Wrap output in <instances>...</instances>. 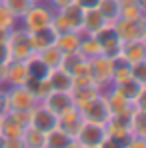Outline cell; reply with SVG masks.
<instances>
[{"instance_id":"cb8c5ba5","label":"cell","mask_w":146,"mask_h":148,"mask_svg":"<svg viewBox=\"0 0 146 148\" xmlns=\"http://www.w3.org/2000/svg\"><path fill=\"white\" fill-rule=\"evenodd\" d=\"M116 86V90L120 92L124 98H128L130 102H136V98L140 96V92L144 90L146 86H142L140 82H136L134 78H128V80H122L118 84H114Z\"/></svg>"},{"instance_id":"7dc6e473","label":"cell","mask_w":146,"mask_h":148,"mask_svg":"<svg viewBox=\"0 0 146 148\" xmlns=\"http://www.w3.org/2000/svg\"><path fill=\"white\" fill-rule=\"evenodd\" d=\"M0 124H2V116H0Z\"/></svg>"},{"instance_id":"b9f144b4","label":"cell","mask_w":146,"mask_h":148,"mask_svg":"<svg viewBox=\"0 0 146 148\" xmlns=\"http://www.w3.org/2000/svg\"><path fill=\"white\" fill-rule=\"evenodd\" d=\"M4 82H6V66L0 64V88H4Z\"/></svg>"},{"instance_id":"8fae6325","label":"cell","mask_w":146,"mask_h":148,"mask_svg":"<svg viewBox=\"0 0 146 148\" xmlns=\"http://www.w3.org/2000/svg\"><path fill=\"white\" fill-rule=\"evenodd\" d=\"M42 104L52 110L56 116L60 114V112H64L66 108H70L74 106V98H72V90L68 92V90H52L46 98L42 100Z\"/></svg>"},{"instance_id":"d4e9b609","label":"cell","mask_w":146,"mask_h":148,"mask_svg":"<svg viewBox=\"0 0 146 148\" xmlns=\"http://www.w3.org/2000/svg\"><path fill=\"white\" fill-rule=\"evenodd\" d=\"M98 12L104 16L106 24H114L120 18V0H100Z\"/></svg>"},{"instance_id":"681fc988","label":"cell","mask_w":146,"mask_h":148,"mask_svg":"<svg viewBox=\"0 0 146 148\" xmlns=\"http://www.w3.org/2000/svg\"><path fill=\"white\" fill-rule=\"evenodd\" d=\"M90 148H92V146H90Z\"/></svg>"},{"instance_id":"30bf717a","label":"cell","mask_w":146,"mask_h":148,"mask_svg":"<svg viewBox=\"0 0 146 148\" xmlns=\"http://www.w3.org/2000/svg\"><path fill=\"white\" fill-rule=\"evenodd\" d=\"M146 26V16L142 18H134V20H128V18H118L114 22V28L120 36V40H138L142 36V30Z\"/></svg>"},{"instance_id":"277c9868","label":"cell","mask_w":146,"mask_h":148,"mask_svg":"<svg viewBox=\"0 0 146 148\" xmlns=\"http://www.w3.org/2000/svg\"><path fill=\"white\" fill-rule=\"evenodd\" d=\"M88 62H90L92 80L100 88V92H104L106 88H110L112 86V58L104 56V54H98L94 58H90Z\"/></svg>"},{"instance_id":"6da1fadb","label":"cell","mask_w":146,"mask_h":148,"mask_svg":"<svg viewBox=\"0 0 146 148\" xmlns=\"http://www.w3.org/2000/svg\"><path fill=\"white\" fill-rule=\"evenodd\" d=\"M54 8L50 6L46 0H40V2H34L26 14L18 20V24L22 26L24 30L32 32V30H38V28H44V26L52 24V18H54Z\"/></svg>"},{"instance_id":"4fadbf2b","label":"cell","mask_w":146,"mask_h":148,"mask_svg":"<svg viewBox=\"0 0 146 148\" xmlns=\"http://www.w3.org/2000/svg\"><path fill=\"white\" fill-rule=\"evenodd\" d=\"M56 36H58V32L52 28V24L44 26V28H38V30H32V32H30L32 50H34V52H42L44 48L56 44Z\"/></svg>"},{"instance_id":"44dd1931","label":"cell","mask_w":146,"mask_h":148,"mask_svg":"<svg viewBox=\"0 0 146 148\" xmlns=\"http://www.w3.org/2000/svg\"><path fill=\"white\" fill-rule=\"evenodd\" d=\"M78 32H80V30H78ZM78 52H80L86 60H90V58H94V56H98V54H102L100 44H98L96 38H94V34L80 32V46H78Z\"/></svg>"},{"instance_id":"ab89813d","label":"cell","mask_w":146,"mask_h":148,"mask_svg":"<svg viewBox=\"0 0 146 148\" xmlns=\"http://www.w3.org/2000/svg\"><path fill=\"white\" fill-rule=\"evenodd\" d=\"M4 148H26L22 138H4Z\"/></svg>"},{"instance_id":"603a6c76","label":"cell","mask_w":146,"mask_h":148,"mask_svg":"<svg viewBox=\"0 0 146 148\" xmlns=\"http://www.w3.org/2000/svg\"><path fill=\"white\" fill-rule=\"evenodd\" d=\"M130 70H132V64H130V62H126L120 54L114 56V58H112V84H118L122 80L132 78Z\"/></svg>"},{"instance_id":"ac0fdd59","label":"cell","mask_w":146,"mask_h":148,"mask_svg":"<svg viewBox=\"0 0 146 148\" xmlns=\"http://www.w3.org/2000/svg\"><path fill=\"white\" fill-rule=\"evenodd\" d=\"M24 62H26V68H28V78H30V80H42V78H48L50 68L42 62V58H40L36 52L30 54Z\"/></svg>"},{"instance_id":"7a4b0ae2","label":"cell","mask_w":146,"mask_h":148,"mask_svg":"<svg viewBox=\"0 0 146 148\" xmlns=\"http://www.w3.org/2000/svg\"><path fill=\"white\" fill-rule=\"evenodd\" d=\"M10 54H12V60H26L30 54H34L32 44H30V32L24 30L22 26H14L8 34V40H6Z\"/></svg>"},{"instance_id":"1f68e13d","label":"cell","mask_w":146,"mask_h":148,"mask_svg":"<svg viewBox=\"0 0 146 148\" xmlns=\"http://www.w3.org/2000/svg\"><path fill=\"white\" fill-rule=\"evenodd\" d=\"M4 4L8 6V10L20 20L22 16L26 14V10L34 4V0H4Z\"/></svg>"},{"instance_id":"3957f363","label":"cell","mask_w":146,"mask_h":148,"mask_svg":"<svg viewBox=\"0 0 146 148\" xmlns=\"http://www.w3.org/2000/svg\"><path fill=\"white\" fill-rule=\"evenodd\" d=\"M74 140H78L82 148H100L102 142L106 140V130L104 124L92 122V120H82L78 132L74 134Z\"/></svg>"},{"instance_id":"ee69618b","label":"cell","mask_w":146,"mask_h":148,"mask_svg":"<svg viewBox=\"0 0 146 148\" xmlns=\"http://www.w3.org/2000/svg\"><path fill=\"white\" fill-rule=\"evenodd\" d=\"M140 40L144 42V46H146V26H144V30H142V36H140Z\"/></svg>"},{"instance_id":"52a82bcc","label":"cell","mask_w":146,"mask_h":148,"mask_svg":"<svg viewBox=\"0 0 146 148\" xmlns=\"http://www.w3.org/2000/svg\"><path fill=\"white\" fill-rule=\"evenodd\" d=\"M28 126H32V128H36V130L46 134L52 128L58 126V116L52 110H48L42 102H38L34 108H30V122H28Z\"/></svg>"},{"instance_id":"f1b7e54d","label":"cell","mask_w":146,"mask_h":148,"mask_svg":"<svg viewBox=\"0 0 146 148\" xmlns=\"http://www.w3.org/2000/svg\"><path fill=\"white\" fill-rule=\"evenodd\" d=\"M142 16H146V12L140 8L138 0H120V18L134 20V18H142Z\"/></svg>"},{"instance_id":"e0dca14e","label":"cell","mask_w":146,"mask_h":148,"mask_svg":"<svg viewBox=\"0 0 146 148\" xmlns=\"http://www.w3.org/2000/svg\"><path fill=\"white\" fill-rule=\"evenodd\" d=\"M60 16H62V20L66 22L68 26V30H80L82 28V18H84V10L80 8V6H76V4H68L66 8H62V10H56Z\"/></svg>"},{"instance_id":"d590c367","label":"cell","mask_w":146,"mask_h":148,"mask_svg":"<svg viewBox=\"0 0 146 148\" xmlns=\"http://www.w3.org/2000/svg\"><path fill=\"white\" fill-rule=\"evenodd\" d=\"M8 112H10V102H8L6 88H0V116H6Z\"/></svg>"},{"instance_id":"7bdbcfd3","label":"cell","mask_w":146,"mask_h":148,"mask_svg":"<svg viewBox=\"0 0 146 148\" xmlns=\"http://www.w3.org/2000/svg\"><path fill=\"white\" fill-rule=\"evenodd\" d=\"M66 148H82V144H80V142H78V140H70V142H68V144H66Z\"/></svg>"},{"instance_id":"8d00e7d4","label":"cell","mask_w":146,"mask_h":148,"mask_svg":"<svg viewBox=\"0 0 146 148\" xmlns=\"http://www.w3.org/2000/svg\"><path fill=\"white\" fill-rule=\"evenodd\" d=\"M124 148H146V140L140 138V136H136V134H130V138L126 140Z\"/></svg>"},{"instance_id":"e575fe53","label":"cell","mask_w":146,"mask_h":148,"mask_svg":"<svg viewBox=\"0 0 146 148\" xmlns=\"http://www.w3.org/2000/svg\"><path fill=\"white\" fill-rule=\"evenodd\" d=\"M8 116H10L12 120H16L18 124H22V126H28V122H30V110H16V108H10Z\"/></svg>"},{"instance_id":"484cf974","label":"cell","mask_w":146,"mask_h":148,"mask_svg":"<svg viewBox=\"0 0 146 148\" xmlns=\"http://www.w3.org/2000/svg\"><path fill=\"white\" fill-rule=\"evenodd\" d=\"M26 126L18 124L16 120H12L8 114L2 116V124H0V136L2 138H20L22 132H24Z\"/></svg>"},{"instance_id":"4316f807","label":"cell","mask_w":146,"mask_h":148,"mask_svg":"<svg viewBox=\"0 0 146 148\" xmlns=\"http://www.w3.org/2000/svg\"><path fill=\"white\" fill-rule=\"evenodd\" d=\"M98 94H102V92H100V88H98L94 82H92V84H86V86H74V88H72L74 104L88 102V100H92L94 96H98Z\"/></svg>"},{"instance_id":"d6a6232c","label":"cell","mask_w":146,"mask_h":148,"mask_svg":"<svg viewBox=\"0 0 146 148\" xmlns=\"http://www.w3.org/2000/svg\"><path fill=\"white\" fill-rule=\"evenodd\" d=\"M0 26L2 28H14V26H18V18L8 10V6L4 4V0H0Z\"/></svg>"},{"instance_id":"74e56055","label":"cell","mask_w":146,"mask_h":148,"mask_svg":"<svg viewBox=\"0 0 146 148\" xmlns=\"http://www.w3.org/2000/svg\"><path fill=\"white\" fill-rule=\"evenodd\" d=\"M12 60V54H10V48H8V44L6 42H0V64H8Z\"/></svg>"},{"instance_id":"ba28073f","label":"cell","mask_w":146,"mask_h":148,"mask_svg":"<svg viewBox=\"0 0 146 148\" xmlns=\"http://www.w3.org/2000/svg\"><path fill=\"white\" fill-rule=\"evenodd\" d=\"M6 94H8L10 108H16V110H30V108H34L38 104L34 92L26 84H22V86H8Z\"/></svg>"},{"instance_id":"7402d4cb","label":"cell","mask_w":146,"mask_h":148,"mask_svg":"<svg viewBox=\"0 0 146 148\" xmlns=\"http://www.w3.org/2000/svg\"><path fill=\"white\" fill-rule=\"evenodd\" d=\"M70 140H72V136L66 130H62L60 126H56L44 134V148H66Z\"/></svg>"},{"instance_id":"60d3db41","label":"cell","mask_w":146,"mask_h":148,"mask_svg":"<svg viewBox=\"0 0 146 148\" xmlns=\"http://www.w3.org/2000/svg\"><path fill=\"white\" fill-rule=\"evenodd\" d=\"M46 2H48L54 10H62V8H66L68 4H72V0H46Z\"/></svg>"},{"instance_id":"9a60e30c","label":"cell","mask_w":146,"mask_h":148,"mask_svg":"<svg viewBox=\"0 0 146 148\" xmlns=\"http://www.w3.org/2000/svg\"><path fill=\"white\" fill-rule=\"evenodd\" d=\"M120 56L126 60V62H130V64H134V62H138V60H144L146 58V46L144 42L138 38V40H124L120 46Z\"/></svg>"},{"instance_id":"bcb514c9","label":"cell","mask_w":146,"mask_h":148,"mask_svg":"<svg viewBox=\"0 0 146 148\" xmlns=\"http://www.w3.org/2000/svg\"><path fill=\"white\" fill-rule=\"evenodd\" d=\"M0 148H4V138L0 136Z\"/></svg>"},{"instance_id":"9c48e42d","label":"cell","mask_w":146,"mask_h":148,"mask_svg":"<svg viewBox=\"0 0 146 148\" xmlns=\"http://www.w3.org/2000/svg\"><path fill=\"white\" fill-rule=\"evenodd\" d=\"M102 96L106 98V104H108V108H110V112L112 114H122V116H132L134 114V102H130L128 98H124L120 92L116 90V86L112 84L110 88H106L104 92H102Z\"/></svg>"},{"instance_id":"ffe728a7","label":"cell","mask_w":146,"mask_h":148,"mask_svg":"<svg viewBox=\"0 0 146 148\" xmlns=\"http://www.w3.org/2000/svg\"><path fill=\"white\" fill-rule=\"evenodd\" d=\"M56 46L66 52H76L80 46V32L78 30H66V32H58L56 36Z\"/></svg>"},{"instance_id":"2e32d148","label":"cell","mask_w":146,"mask_h":148,"mask_svg":"<svg viewBox=\"0 0 146 148\" xmlns=\"http://www.w3.org/2000/svg\"><path fill=\"white\" fill-rule=\"evenodd\" d=\"M48 82L50 86H52V90H72L74 86V80H72V74L68 72V70H64V68H52L48 72Z\"/></svg>"},{"instance_id":"5bb4252c","label":"cell","mask_w":146,"mask_h":148,"mask_svg":"<svg viewBox=\"0 0 146 148\" xmlns=\"http://www.w3.org/2000/svg\"><path fill=\"white\" fill-rule=\"evenodd\" d=\"M82 120H84V118H82V114H80V110H78L76 104L70 106V108H66L64 112L58 114V126H60L62 130H66L72 138H74V134L78 132V128H80Z\"/></svg>"},{"instance_id":"f35d334b","label":"cell","mask_w":146,"mask_h":148,"mask_svg":"<svg viewBox=\"0 0 146 148\" xmlns=\"http://www.w3.org/2000/svg\"><path fill=\"white\" fill-rule=\"evenodd\" d=\"M76 6H80L82 10H92V8H98L100 0H72Z\"/></svg>"},{"instance_id":"5b68a950","label":"cell","mask_w":146,"mask_h":148,"mask_svg":"<svg viewBox=\"0 0 146 148\" xmlns=\"http://www.w3.org/2000/svg\"><path fill=\"white\" fill-rule=\"evenodd\" d=\"M76 106H78V110H80V114H82L84 120H92V122L104 124L112 116V112H110V108H108V104H106V98H104L102 94L94 96V98L88 100V102L76 104Z\"/></svg>"},{"instance_id":"f6af8a7d","label":"cell","mask_w":146,"mask_h":148,"mask_svg":"<svg viewBox=\"0 0 146 148\" xmlns=\"http://www.w3.org/2000/svg\"><path fill=\"white\" fill-rule=\"evenodd\" d=\"M138 4H140V8L146 12V0H138Z\"/></svg>"},{"instance_id":"c3c4849f","label":"cell","mask_w":146,"mask_h":148,"mask_svg":"<svg viewBox=\"0 0 146 148\" xmlns=\"http://www.w3.org/2000/svg\"><path fill=\"white\" fill-rule=\"evenodd\" d=\"M34 2H40V0H34Z\"/></svg>"},{"instance_id":"83f0119b","label":"cell","mask_w":146,"mask_h":148,"mask_svg":"<svg viewBox=\"0 0 146 148\" xmlns=\"http://www.w3.org/2000/svg\"><path fill=\"white\" fill-rule=\"evenodd\" d=\"M36 54L42 58V62L52 70V68H58V66H60V62H62V54H64V52L58 48L56 44H52V46L44 48L42 52H36Z\"/></svg>"},{"instance_id":"f546056e","label":"cell","mask_w":146,"mask_h":148,"mask_svg":"<svg viewBox=\"0 0 146 148\" xmlns=\"http://www.w3.org/2000/svg\"><path fill=\"white\" fill-rule=\"evenodd\" d=\"M20 138L24 140L26 148H44V132H40L32 126H26Z\"/></svg>"},{"instance_id":"836d02e7","label":"cell","mask_w":146,"mask_h":148,"mask_svg":"<svg viewBox=\"0 0 146 148\" xmlns=\"http://www.w3.org/2000/svg\"><path fill=\"white\" fill-rule=\"evenodd\" d=\"M130 74H132V78H134L136 82H140L142 86H146V58H144V60L134 62V64H132Z\"/></svg>"},{"instance_id":"4dcf8cb0","label":"cell","mask_w":146,"mask_h":148,"mask_svg":"<svg viewBox=\"0 0 146 148\" xmlns=\"http://www.w3.org/2000/svg\"><path fill=\"white\" fill-rule=\"evenodd\" d=\"M26 86L34 92V96H36L38 102H42V100L52 92V86H50L48 78H42V80H28V82H26Z\"/></svg>"},{"instance_id":"d6986e66","label":"cell","mask_w":146,"mask_h":148,"mask_svg":"<svg viewBox=\"0 0 146 148\" xmlns=\"http://www.w3.org/2000/svg\"><path fill=\"white\" fill-rule=\"evenodd\" d=\"M104 24H106V20H104V16L98 12V8L84 10V18H82V28H80V32H86V34H96V32Z\"/></svg>"},{"instance_id":"7c38bea8","label":"cell","mask_w":146,"mask_h":148,"mask_svg":"<svg viewBox=\"0 0 146 148\" xmlns=\"http://www.w3.org/2000/svg\"><path fill=\"white\" fill-rule=\"evenodd\" d=\"M30 78H28V68H26L24 60H10L6 64V82H4V88H8V86H22Z\"/></svg>"},{"instance_id":"8992f818","label":"cell","mask_w":146,"mask_h":148,"mask_svg":"<svg viewBox=\"0 0 146 148\" xmlns=\"http://www.w3.org/2000/svg\"><path fill=\"white\" fill-rule=\"evenodd\" d=\"M94 38L98 40L100 50H102L104 56L114 58V56L120 54L122 40H120V36H118V32H116V28H114V24H104L96 34H94Z\"/></svg>"}]
</instances>
